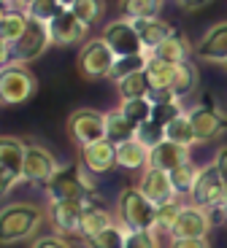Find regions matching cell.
Masks as SVG:
<instances>
[{"label":"cell","instance_id":"32","mask_svg":"<svg viewBox=\"0 0 227 248\" xmlns=\"http://www.w3.org/2000/svg\"><path fill=\"white\" fill-rule=\"evenodd\" d=\"M200 87V70H197L195 62H184V65H178V76H176V84H173V94L178 97H190V94L197 92Z\"/></svg>","mask_w":227,"mask_h":248},{"label":"cell","instance_id":"39","mask_svg":"<svg viewBox=\"0 0 227 248\" xmlns=\"http://www.w3.org/2000/svg\"><path fill=\"white\" fill-rule=\"evenodd\" d=\"M135 140H141L146 149H154V146H160L162 140H168V138H165V127H162L160 122L149 119V122H143V124L135 127Z\"/></svg>","mask_w":227,"mask_h":248},{"label":"cell","instance_id":"47","mask_svg":"<svg viewBox=\"0 0 227 248\" xmlns=\"http://www.w3.org/2000/svg\"><path fill=\"white\" fill-rule=\"evenodd\" d=\"M14 8H17L14 3H0V22H3V16H6L8 11H14Z\"/></svg>","mask_w":227,"mask_h":248},{"label":"cell","instance_id":"8","mask_svg":"<svg viewBox=\"0 0 227 248\" xmlns=\"http://www.w3.org/2000/svg\"><path fill=\"white\" fill-rule=\"evenodd\" d=\"M57 170H60V162H57V156L43 143H27L25 165H22V181L25 184L46 186Z\"/></svg>","mask_w":227,"mask_h":248},{"label":"cell","instance_id":"27","mask_svg":"<svg viewBox=\"0 0 227 248\" xmlns=\"http://www.w3.org/2000/svg\"><path fill=\"white\" fill-rule=\"evenodd\" d=\"M165 0H119V11L124 19L138 22V19H154L160 16Z\"/></svg>","mask_w":227,"mask_h":248},{"label":"cell","instance_id":"20","mask_svg":"<svg viewBox=\"0 0 227 248\" xmlns=\"http://www.w3.org/2000/svg\"><path fill=\"white\" fill-rule=\"evenodd\" d=\"M149 100H152V119L160 122L162 127H168L173 119H178L181 113H187L181 97L173 94V92H149Z\"/></svg>","mask_w":227,"mask_h":248},{"label":"cell","instance_id":"19","mask_svg":"<svg viewBox=\"0 0 227 248\" xmlns=\"http://www.w3.org/2000/svg\"><path fill=\"white\" fill-rule=\"evenodd\" d=\"M135 25V30H138V38H141V44H143V49L152 54L154 49L160 44H165L171 35H176V27L173 25H168L165 19H160V16H154V19H138V22H133Z\"/></svg>","mask_w":227,"mask_h":248},{"label":"cell","instance_id":"13","mask_svg":"<svg viewBox=\"0 0 227 248\" xmlns=\"http://www.w3.org/2000/svg\"><path fill=\"white\" fill-rule=\"evenodd\" d=\"M52 46V38H49V27L41 25V22H30L27 30L22 32L17 44H14V62L19 65H27V62L38 60L43 51Z\"/></svg>","mask_w":227,"mask_h":248},{"label":"cell","instance_id":"51","mask_svg":"<svg viewBox=\"0 0 227 248\" xmlns=\"http://www.w3.org/2000/svg\"><path fill=\"white\" fill-rule=\"evenodd\" d=\"M8 3H14V6H19V0H8Z\"/></svg>","mask_w":227,"mask_h":248},{"label":"cell","instance_id":"25","mask_svg":"<svg viewBox=\"0 0 227 248\" xmlns=\"http://www.w3.org/2000/svg\"><path fill=\"white\" fill-rule=\"evenodd\" d=\"M133 138H135V124L130 122L119 108L105 111V140L119 146V143H124V140H133Z\"/></svg>","mask_w":227,"mask_h":248},{"label":"cell","instance_id":"18","mask_svg":"<svg viewBox=\"0 0 227 248\" xmlns=\"http://www.w3.org/2000/svg\"><path fill=\"white\" fill-rule=\"evenodd\" d=\"M187 162H192V149L178 146V143H173V140H162L160 146L149 149V168H157V170L171 173V170L181 168V165H187Z\"/></svg>","mask_w":227,"mask_h":248},{"label":"cell","instance_id":"40","mask_svg":"<svg viewBox=\"0 0 227 248\" xmlns=\"http://www.w3.org/2000/svg\"><path fill=\"white\" fill-rule=\"evenodd\" d=\"M124 248H160V232H154V230H127Z\"/></svg>","mask_w":227,"mask_h":248},{"label":"cell","instance_id":"5","mask_svg":"<svg viewBox=\"0 0 227 248\" xmlns=\"http://www.w3.org/2000/svg\"><path fill=\"white\" fill-rule=\"evenodd\" d=\"M38 89V78L33 76V70L27 65L11 62L0 70V103L6 106H19L35 94Z\"/></svg>","mask_w":227,"mask_h":248},{"label":"cell","instance_id":"4","mask_svg":"<svg viewBox=\"0 0 227 248\" xmlns=\"http://www.w3.org/2000/svg\"><path fill=\"white\" fill-rule=\"evenodd\" d=\"M190 202L203 208V211H209V213H219L222 205L227 202V186L222 181L214 162H209V165L200 168V173L195 178V186H192Z\"/></svg>","mask_w":227,"mask_h":248},{"label":"cell","instance_id":"35","mask_svg":"<svg viewBox=\"0 0 227 248\" xmlns=\"http://www.w3.org/2000/svg\"><path fill=\"white\" fill-rule=\"evenodd\" d=\"M117 92L122 100H133V97H149L152 87H149V78H146V70L143 73H133V76H124L122 81H117Z\"/></svg>","mask_w":227,"mask_h":248},{"label":"cell","instance_id":"11","mask_svg":"<svg viewBox=\"0 0 227 248\" xmlns=\"http://www.w3.org/2000/svg\"><path fill=\"white\" fill-rule=\"evenodd\" d=\"M98 197H89V200H57V202H49V221L54 224L57 235H79L81 230V216H84L87 205Z\"/></svg>","mask_w":227,"mask_h":248},{"label":"cell","instance_id":"33","mask_svg":"<svg viewBox=\"0 0 227 248\" xmlns=\"http://www.w3.org/2000/svg\"><path fill=\"white\" fill-rule=\"evenodd\" d=\"M197 173H200V168H197L195 162H187V165H181V168L171 170V184H173V192H176V197H190L192 194V186H195V178Z\"/></svg>","mask_w":227,"mask_h":248},{"label":"cell","instance_id":"48","mask_svg":"<svg viewBox=\"0 0 227 248\" xmlns=\"http://www.w3.org/2000/svg\"><path fill=\"white\" fill-rule=\"evenodd\" d=\"M219 218H222V221H225V227H227V202L222 205V211H219Z\"/></svg>","mask_w":227,"mask_h":248},{"label":"cell","instance_id":"41","mask_svg":"<svg viewBox=\"0 0 227 248\" xmlns=\"http://www.w3.org/2000/svg\"><path fill=\"white\" fill-rule=\"evenodd\" d=\"M30 248H73V243L68 240L65 235H41L30 243Z\"/></svg>","mask_w":227,"mask_h":248},{"label":"cell","instance_id":"44","mask_svg":"<svg viewBox=\"0 0 227 248\" xmlns=\"http://www.w3.org/2000/svg\"><path fill=\"white\" fill-rule=\"evenodd\" d=\"M171 248H211L209 237H190V240H171Z\"/></svg>","mask_w":227,"mask_h":248},{"label":"cell","instance_id":"9","mask_svg":"<svg viewBox=\"0 0 227 248\" xmlns=\"http://www.w3.org/2000/svg\"><path fill=\"white\" fill-rule=\"evenodd\" d=\"M190 122L195 127V135L200 143H209V140H216V138L225 135L227 130V113L216 106L214 100L211 103H197L195 108H190Z\"/></svg>","mask_w":227,"mask_h":248},{"label":"cell","instance_id":"3","mask_svg":"<svg viewBox=\"0 0 227 248\" xmlns=\"http://www.w3.org/2000/svg\"><path fill=\"white\" fill-rule=\"evenodd\" d=\"M157 205L149 202L138 186H124L117 200V221L124 230H154Z\"/></svg>","mask_w":227,"mask_h":248},{"label":"cell","instance_id":"42","mask_svg":"<svg viewBox=\"0 0 227 248\" xmlns=\"http://www.w3.org/2000/svg\"><path fill=\"white\" fill-rule=\"evenodd\" d=\"M19 181H22V178H19L11 168H6V165L0 162V200L8 197V194H11V189L19 184Z\"/></svg>","mask_w":227,"mask_h":248},{"label":"cell","instance_id":"14","mask_svg":"<svg viewBox=\"0 0 227 248\" xmlns=\"http://www.w3.org/2000/svg\"><path fill=\"white\" fill-rule=\"evenodd\" d=\"M195 57L214 65H222L227 60V22H216L203 32L195 44Z\"/></svg>","mask_w":227,"mask_h":248},{"label":"cell","instance_id":"28","mask_svg":"<svg viewBox=\"0 0 227 248\" xmlns=\"http://www.w3.org/2000/svg\"><path fill=\"white\" fill-rule=\"evenodd\" d=\"M184 211V202L178 197L168 200V202L157 205V213H154V232H160V235H171V230L176 227L178 216Z\"/></svg>","mask_w":227,"mask_h":248},{"label":"cell","instance_id":"1","mask_svg":"<svg viewBox=\"0 0 227 248\" xmlns=\"http://www.w3.org/2000/svg\"><path fill=\"white\" fill-rule=\"evenodd\" d=\"M46 211L35 202H8L0 208V246H17L35 240Z\"/></svg>","mask_w":227,"mask_h":248},{"label":"cell","instance_id":"31","mask_svg":"<svg viewBox=\"0 0 227 248\" xmlns=\"http://www.w3.org/2000/svg\"><path fill=\"white\" fill-rule=\"evenodd\" d=\"M27 25H30V19H27L25 11H8L6 16H3V22H0V41H6V44H17L19 38H22V32L27 30Z\"/></svg>","mask_w":227,"mask_h":248},{"label":"cell","instance_id":"7","mask_svg":"<svg viewBox=\"0 0 227 248\" xmlns=\"http://www.w3.org/2000/svg\"><path fill=\"white\" fill-rule=\"evenodd\" d=\"M114 62H117V54L108 49V44L103 38L84 41V46L79 51V68L87 78H108Z\"/></svg>","mask_w":227,"mask_h":248},{"label":"cell","instance_id":"22","mask_svg":"<svg viewBox=\"0 0 227 248\" xmlns=\"http://www.w3.org/2000/svg\"><path fill=\"white\" fill-rule=\"evenodd\" d=\"M108 224H114V216L103 208L100 200H92V202L87 205L84 216H81V230H79V237L81 240H92L98 232H103Z\"/></svg>","mask_w":227,"mask_h":248},{"label":"cell","instance_id":"43","mask_svg":"<svg viewBox=\"0 0 227 248\" xmlns=\"http://www.w3.org/2000/svg\"><path fill=\"white\" fill-rule=\"evenodd\" d=\"M214 165H216V170H219L222 181H225V186H227V146H219V149H216Z\"/></svg>","mask_w":227,"mask_h":248},{"label":"cell","instance_id":"45","mask_svg":"<svg viewBox=\"0 0 227 248\" xmlns=\"http://www.w3.org/2000/svg\"><path fill=\"white\" fill-rule=\"evenodd\" d=\"M14 62V46L6 44V41H0V70L6 68V65H11Z\"/></svg>","mask_w":227,"mask_h":248},{"label":"cell","instance_id":"26","mask_svg":"<svg viewBox=\"0 0 227 248\" xmlns=\"http://www.w3.org/2000/svg\"><path fill=\"white\" fill-rule=\"evenodd\" d=\"M25 154H27L25 140H19V138H14V135H0V162H3L6 168H11L19 178H22Z\"/></svg>","mask_w":227,"mask_h":248},{"label":"cell","instance_id":"16","mask_svg":"<svg viewBox=\"0 0 227 248\" xmlns=\"http://www.w3.org/2000/svg\"><path fill=\"white\" fill-rule=\"evenodd\" d=\"M81 165L89 175H103L111 168H117V146L111 140H95L81 149Z\"/></svg>","mask_w":227,"mask_h":248},{"label":"cell","instance_id":"6","mask_svg":"<svg viewBox=\"0 0 227 248\" xmlns=\"http://www.w3.org/2000/svg\"><path fill=\"white\" fill-rule=\"evenodd\" d=\"M65 132L68 138L84 149L95 140H103L105 138V113L98 108H76L65 122Z\"/></svg>","mask_w":227,"mask_h":248},{"label":"cell","instance_id":"36","mask_svg":"<svg viewBox=\"0 0 227 248\" xmlns=\"http://www.w3.org/2000/svg\"><path fill=\"white\" fill-rule=\"evenodd\" d=\"M22 11L27 14V19L30 22H41V25H49L54 16H60L62 11H68V8H62L57 0H33V3H27Z\"/></svg>","mask_w":227,"mask_h":248},{"label":"cell","instance_id":"15","mask_svg":"<svg viewBox=\"0 0 227 248\" xmlns=\"http://www.w3.org/2000/svg\"><path fill=\"white\" fill-rule=\"evenodd\" d=\"M46 27H49L52 46H76V44L84 41L87 30H89L87 25H81L79 19H76L73 11H62L60 16H54Z\"/></svg>","mask_w":227,"mask_h":248},{"label":"cell","instance_id":"49","mask_svg":"<svg viewBox=\"0 0 227 248\" xmlns=\"http://www.w3.org/2000/svg\"><path fill=\"white\" fill-rule=\"evenodd\" d=\"M57 3H60L62 8H73V3H76V0H57Z\"/></svg>","mask_w":227,"mask_h":248},{"label":"cell","instance_id":"21","mask_svg":"<svg viewBox=\"0 0 227 248\" xmlns=\"http://www.w3.org/2000/svg\"><path fill=\"white\" fill-rule=\"evenodd\" d=\"M176 76H178V65H171V62L157 60V57H149L146 78H149L152 92H173Z\"/></svg>","mask_w":227,"mask_h":248},{"label":"cell","instance_id":"34","mask_svg":"<svg viewBox=\"0 0 227 248\" xmlns=\"http://www.w3.org/2000/svg\"><path fill=\"white\" fill-rule=\"evenodd\" d=\"M124 240H127V230L119 221H114L103 232H98L92 240H84V246L87 248H124Z\"/></svg>","mask_w":227,"mask_h":248},{"label":"cell","instance_id":"24","mask_svg":"<svg viewBox=\"0 0 227 248\" xmlns=\"http://www.w3.org/2000/svg\"><path fill=\"white\" fill-rule=\"evenodd\" d=\"M195 54V49H190V44H187L184 35H171L165 41V44H160L157 49L152 51V57H157V60H165L171 62V65H184V62H190V57Z\"/></svg>","mask_w":227,"mask_h":248},{"label":"cell","instance_id":"46","mask_svg":"<svg viewBox=\"0 0 227 248\" xmlns=\"http://www.w3.org/2000/svg\"><path fill=\"white\" fill-rule=\"evenodd\" d=\"M176 3L184 8V11H203V8L211 3V0H176Z\"/></svg>","mask_w":227,"mask_h":248},{"label":"cell","instance_id":"2","mask_svg":"<svg viewBox=\"0 0 227 248\" xmlns=\"http://www.w3.org/2000/svg\"><path fill=\"white\" fill-rule=\"evenodd\" d=\"M43 189H46L49 202H57V200H89V197H98L92 178L87 175V170H84L81 162H73V165L60 168L49 178V184L43 186Z\"/></svg>","mask_w":227,"mask_h":248},{"label":"cell","instance_id":"12","mask_svg":"<svg viewBox=\"0 0 227 248\" xmlns=\"http://www.w3.org/2000/svg\"><path fill=\"white\" fill-rule=\"evenodd\" d=\"M214 227V213L203 211L192 202H184V211L178 216L176 227L171 230V240H190V237H209Z\"/></svg>","mask_w":227,"mask_h":248},{"label":"cell","instance_id":"50","mask_svg":"<svg viewBox=\"0 0 227 248\" xmlns=\"http://www.w3.org/2000/svg\"><path fill=\"white\" fill-rule=\"evenodd\" d=\"M27 3H33V0H19V6H22V8H25Z\"/></svg>","mask_w":227,"mask_h":248},{"label":"cell","instance_id":"29","mask_svg":"<svg viewBox=\"0 0 227 248\" xmlns=\"http://www.w3.org/2000/svg\"><path fill=\"white\" fill-rule=\"evenodd\" d=\"M165 138L173 143H178V146H187V149H192V146L200 143L195 135V127H192V122H190V113H181L178 119H173L165 127Z\"/></svg>","mask_w":227,"mask_h":248},{"label":"cell","instance_id":"38","mask_svg":"<svg viewBox=\"0 0 227 248\" xmlns=\"http://www.w3.org/2000/svg\"><path fill=\"white\" fill-rule=\"evenodd\" d=\"M117 108H119V111H122L124 116L130 119V122L135 124V127L152 119V100H149V97H133V100H122V103H119Z\"/></svg>","mask_w":227,"mask_h":248},{"label":"cell","instance_id":"10","mask_svg":"<svg viewBox=\"0 0 227 248\" xmlns=\"http://www.w3.org/2000/svg\"><path fill=\"white\" fill-rule=\"evenodd\" d=\"M108 44V49L114 51L117 57H130V54H143V44L141 38H138V30H135V25L130 22V19L119 16L114 19V22H108V25L103 27V35H100Z\"/></svg>","mask_w":227,"mask_h":248},{"label":"cell","instance_id":"17","mask_svg":"<svg viewBox=\"0 0 227 248\" xmlns=\"http://www.w3.org/2000/svg\"><path fill=\"white\" fill-rule=\"evenodd\" d=\"M138 189H141V194L149 200V202H154V205H162V202H168V200L176 197L173 184H171V175H168L165 170H157V168L141 170Z\"/></svg>","mask_w":227,"mask_h":248},{"label":"cell","instance_id":"37","mask_svg":"<svg viewBox=\"0 0 227 248\" xmlns=\"http://www.w3.org/2000/svg\"><path fill=\"white\" fill-rule=\"evenodd\" d=\"M68 11H73L76 19H79L81 25L87 27H95L103 19V11H105V0H76L73 8H68Z\"/></svg>","mask_w":227,"mask_h":248},{"label":"cell","instance_id":"52","mask_svg":"<svg viewBox=\"0 0 227 248\" xmlns=\"http://www.w3.org/2000/svg\"><path fill=\"white\" fill-rule=\"evenodd\" d=\"M222 68H225V70H227V60H225V62H222Z\"/></svg>","mask_w":227,"mask_h":248},{"label":"cell","instance_id":"23","mask_svg":"<svg viewBox=\"0 0 227 248\" xmlns=\"http://www.w3.org/2000/svg\"><path fill=\"white\" fill-rule=\"evenodd\" d=\"M117 165L124 170H130V173H135V170H146L149 168V149L143 146L141 140H124L117 146Z\"/></svg>","mask_w":227,"mask_h":248},{"label":"cell","instance_id":"30","mask_svg":"<svg viewBox=\"0 0 227 248\" xmlns=\"http://www.w3.org/2000/svg\"><path fill=\"white\" fill-rule=\"evenodd\" d=\"M149 51H143V54H130V57H117V62H114V68H111V76L108 78L117 84V81H122L124 76H133V73H143L149 65Z\"/></svg>","mask_w":227,"mask_h":248}]
</instances>
